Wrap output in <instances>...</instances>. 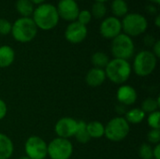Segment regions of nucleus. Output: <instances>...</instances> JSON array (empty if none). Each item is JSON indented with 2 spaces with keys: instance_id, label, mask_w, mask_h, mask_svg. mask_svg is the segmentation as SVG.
Returning <instances> with one entry per match:
<instances>
[{
  "instance_id": "f03ea898",
  "label": "nucleus",
  "mask_w": 160,
  "mask_h": 159,
  "mask_svg": "<svg viewBox=\"0 0 160 159\" xmlns=\"http://www.w3.org/2000/svg\"><path fill=\"white\" fill-rule=\"evenodd\" d=\"M106 78L112 83L122 85L125 84L131 76L132 67L128 60L113 58L109 61L104 68Z\"/></svg>"
},
{
  "instance_id": "a19ab883",
  "label": "nucleus",
  "mask_w": 160,
  "mask_h": 159,
  "mask_svg": "<svg viewBox=\"0 0 160 159\" xmlns=\"http://www.w3.org/2000/svg\"><path fill=\"white\" fill-rule=\"evenodd\" d=\"M76 1H82V0H76Z\"/></svg>"
},
{
  "instance_id": "1a4fd4ad",
  "label": "nucleus",
  "mask_w": 160,
  "mask_h": 159,
  "mask_svg": "<svg viewBox=\"0 0 160 159\" xmlns=\"http://www.w3.org/2000/svg\"><path fill=\"white\" fill-rule=\"evenodd\" d=\"M48 143L37 135L30 136L24 143L25 156L30 159H46Z\"/></svg>"
},
{
  "instance_id": "72a5a7b5",
  "label": "nucleus",
  "mask_w": 160,
  "mask_h": 159,
  "mask_svg": "<svg viewBox=\"0 0 160 159\" xmlns=\"http://www.w3.org/2000/svg\"><path fill=\"white\" fill-rule=\"evenodd\" d=\"M153 159H160V144H156L153 147Z\"/></svg>"
},
{
  "instance_id": "9d476101",
  "label": "nucleus",
  "mask_w": 160,
  "mask_h": 159,
  "mask_svg": "<svg viewBox=\"0 0 160 159\" xmlns=\"http://www.w3.org/2000/svg\"><path fill=\"white\" fill-rule=\"evenodd\" d=\"M99 33L104 38L113 39L122 33L121 20L114 16L104 18L99 25Z\"/></svg>"
},
{
  "instance_id": "c756f323",
  "label": "nucleus",
  "mask_w": 160,
  "mask_h": 159,
  "mask_svg": "<svg viewBox=\"0 0 160 159\" xmlns=\"http://www.w3.org/2000/svg\"><path fill=\"white\" fill-rule=\"evenodd\" d=\"M147 141L149 144H158L160 142V129H151L147 134Z\"/></svg>"
},
{
  "instance_id": "473e14b6",
  "label": "nucleus",
  "mask_w": 160,
  "mask_h": 159,
  "mask_svg": "<svg viewBox=\"0 0 160 159\" xmlns=\"http://www.w3.org/2000/svg\"><path fill=\"white\" fill-rule=\"evenodd\" d=\"M143 41H144V44H145V45H147V46H149V47H153V45L155 44V42L157 41V39H156L153 36L147 35V36L144 37Z\"/></svg>"
},
{
  "instance_id": "58836bf2",
  "label": "nucleus",
  "mask_w": 160,
  "mask_h": 159,
  "mask_svg": "<svg viewBox=\"0 0 160 159\" xmlns=\"http://www.w3.org/2000/svg\"><path fill=\"white\" fill-rule=\"evenodd\" d=\"M96 2H100V3H105V2H107V1H109V0H95Z\"/></svg>"
},
{
  "instance_id": "9b49d317",
  "label": "nucleus",
  "mask_w": 160,
  "mask_h": 159,
  "mask_svg": "<svg viewBox=\"0 0 160 159\" xmlns=\"http://www.w3.org/2000/svg\"><path fill=\"white\" fill-rule=\"evenodd\" d=\"M77 127L78 121L76 119L72 117H62L56 122L54 126V132L58 138L69 140L74 137Z\"/></svg>"
},
{
  "instance_id": "b1692460",
  "label": "nucleus",
  "mask_w": 160,
  "mask_h": 159,
  "mask_svg": "<svg viewBox=\"0 0 160 159\" xmlns=\"http://www.w3.org/2000/svg\"><path fill=\"white\" fill-rule=\"evenodd\" d=\"M160 97H158V98L154 97H147L142 102L141 109L147 114L158 111L160 107Z\"/></svg>"
},
{
  "instance_id": "aec40b11",
  "label": "nucleus",
  "mask_w": 160,
  "mask_h": 159,
  "mask_svg": "<svg viewBox=\"0 0 160 159\" xmlns=\"http://www.w3.org/2000/svg\"><path fill=\"white\" fill-rule=\"evenodd\" d=\"M111 9L114 17L124 18L128 13V5L126 0H112Z\"/></svg>"
},
{
  "instance_id": "423d86ee",
  "label": "nucleus",
  "mask_w": 160,
  "mask_h": 159,
  "mask_svg": "<svg viewBox=\"0 0 160 159\" xmlns=\"http://www.w3.org/2000/svg\"><path fill=\"white\" fill-rule=\"evenodd\" d=\"M130 132V125L124 116H116L111 119L105 126L104 137L111 142L124 141Z\"/></svg>"
},
{
  "instance_id": "2f4dec72",
  "label": "nucleus",
  "mask_w": 160,
  "mask_h": 159,
  "mask_svg": "<svg viewBox=\"0 0 160 159\" xmlns=\"http://www.w3.org/2000/svg\"><path fill=\"white\" fill-rule=\"evenodd\" d=\"M153 51H151L154 54H155V56L158 59L160 57V40L158 39H157V41L155 42V44L153 45Z\"/></svg>"
},
{
  "instance_id": "5701e85b",
  "label": "nucleus",
  "mask_w": 160,
  "mask_h": 159,
  "mask_svg": "<svg viewBox=\"0 0 160 159\" xmlns=\"http://www.w3.org/2000/svg\"><path fill=\"white\" fill-rule=\"evenodd\" d=\"M109 61H110V58L108 54H106L104 52H96L91 56V63L94 66V67L104 69L106 66L108 65Z\"/></svg>"
},
{
  "instance_id": "ddd939ff",
  "label": "nucleus",
  "mask_w": 160,
  "mask_h": 159,
  "mask_svg": "<svg viewBox=\"0 0 160 159\" xmlns=\"http://www.w3.org/2000/svg\"><path fill=\"white\" fill-rule=\"evenodd\" d=\"M88 34L87 27L77 21L71 22L65 30V38L72 44L82 42Z\"/></svg>"
},
{
  "instance_id": "6e6552de",
  "label": "nucleus",
  "mask_w": 160,
  "mask_h": 159,
  "mask_svg": "<svg viewBox=\"0 0 160 159\" xmlns=\"http://www.w3.org/2000/svg\"><path fill=\"white\" fill-rule=\"evenodd\" d=\"M74 147L69 140L54 138L48 143L47 154L51 159H70Z\"/></svg>"
},
{
  "instance_id": "f704fd0d",
  "label": "nucleus",
  "mask_w": 160,
  "mask_h": 159,
  "mask_svg": "<svg viewBox=\"0 0 160 159\" xmlns=\"http://www.w3.org/2000/svg\"><path fill=\"white\" fill-rule=\"evenodd\" d=\"M146 10H147L149 13H151V14H156V13L158 12V9H157V7H155V5H148V6L146 7Z\"/></svg>"
},
{
  "instance_id": "39448f33",
  "label": "nucleus",
  "mask_w": 160,
  "mask_h": 159,
  "mask_svg": "<svg viewBox=\"0 0 160 159\" xmlns=\"http://www.w3.org/2000/svg\"><path fill=\"white\" fill-rule=\"evenodd\" d=\"M122 31L130 37H138L145 33L148 28V21L142 14L128 12L121 21Z\"/></svg>"
},
{
  "instance_id": "a878e982",
  "label": "nucleus",
  "mask_w": 160,
  "mask_h": 159,
  "mask_svg": "<svg viewBox=\"0 0 160 159\" xmlns=\"http://www.w3.org/2000/svg\"><path fill=\"white\" fill-rule=\"evenodd\" d=\"M141 159H153V146L149 143H142L138 149Z\"/></svg>"
},
{
  "instance_id": "a211bd4d",
  "label": "nucleus",
  "mask_w": 160,
  "mask_h": 159,
  "mask_svg": "<svg viewBox=\"0 0 160 159\" xmlns=\"http://www.w3.org/2000/svg\"><path fill=\"white\" fill-rule=\"evenodd\" d=\"M124 117L129 125H138L144 121L146 113L141 108H132L126 112Z\"/></svg>"
},
{
  "instance_id": "393cba45",
  "label": "nucleus",
  "mask_w": 160,
  "mask_h": 159,
  "mask_svg": "<svg viewBox=\"0 0 160 159\" xmlns=\"http://www.w3.org/2000/svg\"><path fill=\"white\" fill-rule=\"evenodd\" d=\"M91 15L95 19L101 20L105 17L107 13V7L105 3H100V2H95L91 7Z\"/></svg>"
},
{
  "instance_id": "c85d7f7f",
  "label": "nucleus",
  "mask_w": 160,
  "mask_h": 159,
  "mask_svg": "<svg viewBox=\"0 0 160 159\" xmlns=\"http://www.w3.org/2000/svg\"><path fill=\"white\" fill-rule=\"evenodd\" d=\"M11 27L12 23L8 20L5 18H0V36H7L10 34Z\"/></svg>"
},
{
  "instance_id": "cd10ccee",
  "label": "nucleus",
  "mask_w": 160,
  "mask_h": 159,
  "mask_svg": "<svg viewBox=\"0 0 160 159\" xmlns=\"http://www.w3.org/2000/svg\"><path fill=\"white\" fill-rule=\"evenodd\" d=\"M92 15H91V12L90 10L88 9H83V10H80L79 12V15H78V18H77V22H79L80 23L83 24V25H87L91 20H92Z\"/></svg>"
},
{
  "instance_id": "f3484780",
  "label": "nucleus",
  "mask_w": 160,
  "mask_h": 159,
  "mask_svg": "<svg viewBox=\"0 0 160 159\" xmlns=\"http://www.w3.org/2000/svg\"><path fill=\"white\" fill-rule=\"evenodd\" d=\"M15 60V52L8 45L0 46V68L10 67Z\"/></svg>"
},
{
  "instance_id": "f8f14e48",
  "label": "nucleus",
  "mask_w": 160,
  "mask_h": 159,
  "mask_svg": "<svg viewBox=\"0 0 160 159\" xmlns=\"http://www.w3.org/2000/svg\"><path fill=\"white\" fill-rule=\"evenodd\" d=\"M56 9L59 18L69 22L76 21L80 12V7L76 0H60Z\"/></svg>"
},
{
  "instance_id": "7ed1b4c3",
  "label": "nucleus",
  "mask_w": 160,
  "mask_h": 159,
  "mask_svg": "<svg viewBox=\"0 0 160 159\" xmlns=\"http://www.w3.org/2000/svg\"><path fill=\"white\" fill-rule=\"evenodd\" d=\"M10 34L16 41L28 43L36 37L38 27L31 17H20L12 23Z\"/></svg>"
},
{
  "instance_id": "0eeeda50",
  "label": "nucleus",
  "mask_w": 160,
  "mask_h": 159,
  "mask_svg": "<svg viewBox=\"0 0 160 159\" xmlns=\"http://www.w3.org/2000/svg\"><path fill=\"white\" fill-rule=\"evenodd\" d=\"M111 51L114 58L128 61L134 56L135 44L132 37L121 33L116 37L112 39Z\"/></svg>"
},
{
  "instance_id": "f257e3e1",
  "label": "nucleus",
  "mask_w": 160,
  "mask_h": 159,
  "mask_svg": "<svg viewBox=\"0 0 160 159\" xmlns=\"http://www.w3.org/2000/svg\"><path fill=\"white\" fill-rule=\"evenodd\" d=\"M32 16L38 29L43 31H50L55 28L60 20L56 7L50 3L38 5L34 9Z\"/></svg>"
},
{
  "instance_id": "20e7f679",
  "label": "nucleus",
  "mask_w": 160,
  "mask_h": 159,
  "mask_svg": "<svg viewBox=\"0 0 160 159\" xmlns=\"http://www.w3.org/2000/svg\"><path fill=\"white\" fill-rule=\"evenodd\" d=\"M158 65V58L155 54L148 50L139 52L133 60L131 65L132 71L139 77H147L151 75Z\"/></svg>"
},
{
  "instance_id": "4c0bfd02",
  "label": "nucleus",
  "mask_w": 160,
  "mask_h": 159,
  "mask_svg": "<svg viewBox=\"0 0 160 159\" xmlns=\"http://www.w3.org/2000/svg\"><path fill=\"white\" fill-rule=\"evenodd\" d=\"M150 2H152L153 4H156V5H158L160 3V0H149Z\"/></svg>"
},
{
  "instance_id": "7c9ffc66",
  "label": "nucleus",
  "mask_w": 160,
  "mask_h": 159,
  "mask_svg": "<svg viewBox=\"0 0 160 159\" xmlns=\"http://www.w3.org/2000/svg\"><path fill=\"white\" fill-rule=\"evenodd\" d=\"M7 113H8V106L6 102L2 98H0V121L6 117Z\"/></svg>"
},
{
  "instance_id": "4468645a",
  "label": "nucleus",
  "mask_w": 160,
  "mask_h": 159,
  "mask_svg": "<svg viewBox=\"0 0 160 159\" xmlns=\"http://www.w3.org/2000/svg\"><path fill=\"white\" fill-rule=\"evenodd\" d=\"M116 98L120 105L127 107L135 104L138 98L136 89L128 84H122L119 86L116 92Z\"/></svg>"
},
{
  "instance_id": "bb28decb",
  "label": "nucleus",
  "mask_w": 160,
  "mask_h": 159,
  "mask_svg": "<svg viewBox=\"0 0 160 159\" xmlns=\"http://www.w3.org/2000/svg\"><path fill=\"white\" fill-rule=\"evenodd\" d=\"M160 112L159 111L151 112L147 116V124L151 129H160Z\"/></svg>"
},
{
  "instance_id": "2eb2a0df",
  "label": "nucleus",
  "mask_w": 160,
  "mask_h": 159,
  "mask_svg": "<svg viewBox=\"0 0 160 159\" xmlns=\"http://www.w3.org/2000/svg\"><path fill=\"white\" fill-rule=\"evenodd\" d=\"M106 79L104 69L98 67H92L85 75V82L90 87H98L102 85Z\"/></svg>"
},
{
  "instance_id": "e433bc0d",
  "label": "nucleus",
  "mask_w": 160,
  "mask_h": 159,
  "mask_svg": "<svg viewBox=\"0 0 160 159\" xmlns=\"http://www.w3.org/2000/svg\"><path fill=\"white\" fill-rule=\"evenodd\" d=\"M34 5H41V4H43L44 2H45V0H30Z\"/></svg>"
},
{
  "instance_id": "dca6fc26",
  "label": "nucleus",
  "mask_w": 160,
  "mask_h": 159,
  "mask_svg": "<svg viewBox=\"0 0 160 159\" xmlns=\"http://www.w3.org/2000/svg\"><path fill=\"white\" fill-rule=\"evenodd\" d=\"M14 153L12 140L6 134L0 132V159H9Z\"/></svg>"
},
{
  "instance_id": "ea45409f",
  "label": "nucleus",
  "mask_w": 160,
  "mask_h": 159,
  "mask_svg": "<svg viewBox=\"0 0 160 159\" xmlns=\"http://www.w3.org/2000/svg\"><path fill=\"white\" fill-rule=\"evenodd\" d=\"M18 159H30L28 157H26V156H22V157H19Z\"/></svg>"
},
{
  "instance_id": "c9c22d12",
  "label": "nucleus",
  "mask_w": 160,
  "mask_h": 159,
  "mask_svg": "<svg viewBox=\"0 0 160 159\" xmlns=\"http://www.w3.org/2000/svg\"><path fill=\"white\" fill-rule=\"evenodd\" d=\"M155 25H156L158 28H159L160 27V15L159 14H158V15L156 16V18H155Z\"/></svg>"
},
{
  "instance_id": "412c9836",
  "label": "nucleus",
  "mask_w": 160,
  "mask_h": 159,
  "mask_svg": "<svg viewBox=\"0 0 160 159\" xmlns=\"http://www.w3.org/2000/svg\"><path fill=\"white\" fill-rule=\"evenodd\" d=\"M17 12L22 17H30L34 12V4L30 0H17L15 4Z\"/></svg>"
},
{
  "instance_id": "6ab92c4d",
  "label": "nucleus",
  "mask_w": 160,
  "mask_h": 159,
  "mask_svg": "<svg viewBox=\"0 0 160 159\" xmlns=\"http://www.w3.org/2000/svg\"><path fill=\"white\" fill-rule=\"evenodd\" d=\"M86 129L90 139H100L104 137L105 126L99 121H91L86 123Z\"/></svg>"
},
{
  "instance_id": "4be33fe9",
  "label": "nucleus",
  "mask_w": 160,
  "mask_h": 159,
  "mask_svg": "<svg viewBox=\"0 0 160 159\" xmlns=\"http://www.w3.org/2000/svg\"><path fill=\"white\" fill-rule=\"evenodd\" d=\"M74 138L76 139V141L82 144H85L87 142H89V141L91 140L87 129H86V123L82 120L78 121V127H77V130L75 132Z\"/></svg>"
}]
</instances>
